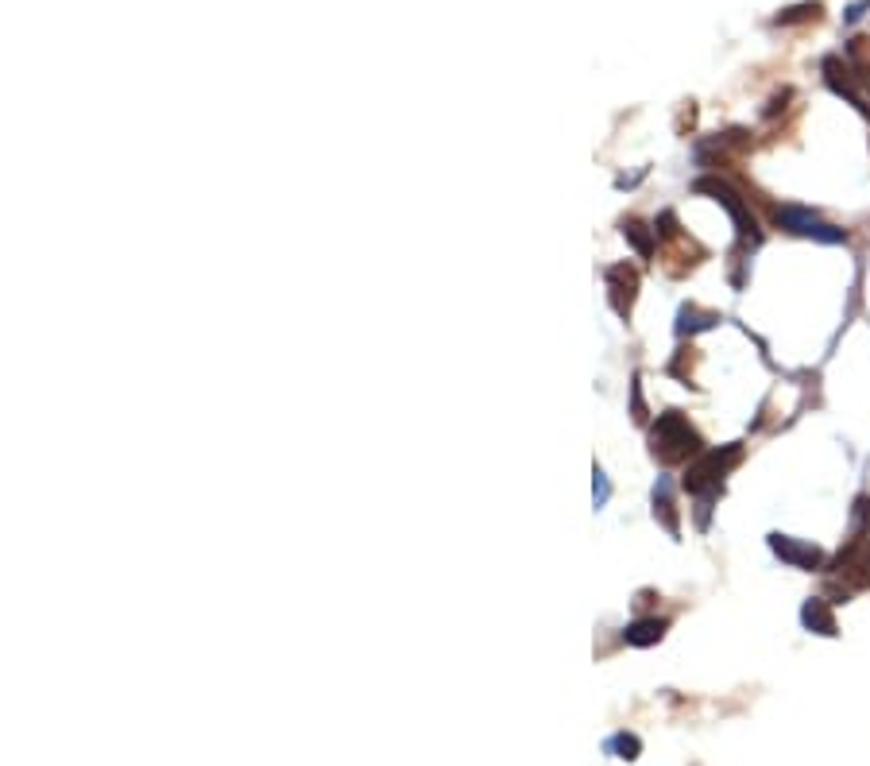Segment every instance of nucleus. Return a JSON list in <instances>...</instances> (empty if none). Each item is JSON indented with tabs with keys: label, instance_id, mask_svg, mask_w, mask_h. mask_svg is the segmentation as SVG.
Segmentation results:
<instances>
[{
	"label": "nucleus",
	"instance_id": "nucleus-5",
	"mask_svg": "<svg viewBox=\"0 0 870 766\" xmlns=\"http://www.w3.org/2000/svg\"><path fill=\"white\" fill-rule=\"evenodd\" d=\"M820 70H824V82L836 89L840 97H847V101H851V105H855V109H859V113L870 120V105H867V97L859 93V86H855L859 78H855L851 62H843L840 55H828V59L820 62Z\"/></svg>",
	"mask_w": 870,
	"mask_h": 766
},
{
	"label": "nucleus",
	"instance_id": "nucleus-4",
	"mask_svg": "<svg viewBox=\"0 0 870 766\" xmlns=\"http://www.w3.org/2000/svg\"><path fill=\"white\" fill-rule=\"evenodd\" d=\"M693 190H696V194H712V198H716V202H720V206L731 213V221H735V233H739V240H743V244H758V240H762L758 225H754L751 206H747V202H743V198H739V194L727 186L724 178H696Z\"/></svg>",
	"mask_w": 870,
	"mask_h": 766
},
{
	"label": "nucleus",
	"instance_id": "nucleus-17",
	"mask_svg": "<svg viewBox=\"0 0 870 766\" xmlns=\"http://www.w3.org/2000/svg\"><path fill=\"white\" fill-rule=\"evenodd\" d=\"M805 20H820V4H797V8H785L774 16V24H805Z\"/></svg>",
	"mask_w": 870,
	"mask_h": 766
},
{
	"label": "nucleus",
	"instance_id": "nucleus-12",
	"mask_svg": "<svg viewBox=\"0 0 870 766\" xmlns=\"http://www.w3.org/2000/svg\"><path fill=\"white\" fill-rule=\"evenodd\" d=\"M654 519L666 523V531L677 538V515H673V496H669V480L654 484Z\"/></svg>",
	"mask_w": 870,
	"mask_h": 766
},
{
	"label": "nucleus",
	"instance_id": "nucleus-19",
	"mask_svg": "<svg viewBox=\"0 0 870 766\" xmlns=\"http://www.w3.org/2000/svg\"><path fill=\"white\" fill-rule=\"evenodd\" d=\"M867 8H870L867 0H859V4H851V8H847V24H855V20H859V16L867 12Z\"/></svg>",
	"mask_w": 870,
	"mask_h": 766
},
{
	"label": "nucleus",
	"instance_id": "nucleus-9",
	"mask_svg": "<svg viewBox=\"0 0 870 766\" xmlns=\"http://www.w3.org/2000/svg\"><path fill=\"white\" fill-rule=\"evenodd\" d=\"M801 623L809 627V631H816V635H840L836 631V616H832V608L824 604V596H812V600H805V608H801Z\"/></svg>",
	"mask_w": 870,
	"mask_h": 766
},
{
	"label": "nucleus",
	"instance_id": "nucleus-13",
	"mask_svg": "<svg viewBox=\"0 0 870 766\" xmlns=\"http://www.w3.org/2000/svg\"><path fill=\"white\" fill-rule=\"evenodd\" d=\"M681 322H677V333L685 337V333H700V329H712V325L720 322L716 314H700L696 306H681V314H677Z\"/></svg>",
	"mask_w": 870,
	"mask_h": 766
},
{
	"label": "nucleus",
	"instance_id": "nucleus-3",
	"mask_svg": "<svg viewBox=\"0 0 870 766\" xmlns=\"http://www.w3.org/2000/svg\"><path fill=\"white\" fill-rule=\"evenodd\" d=\"M774 225L793 236H805V240H820V244H847L843 229L828 225L824 217H816L805 206H774Z\"/></svg>",
	"mask_w": 870,
	"mask_h": 766
},
{
	"label": "nucleus",
	"instance_id": "nucleus-16",
	"mask_svg": "<svg viewBox=\"0 0 870 766\" xmlns=\"http://www.w3.org/2000/svg\"><path fill=\"white\" fill-rule=\"evenodd\" d=\"M623 236L638 248V256H654V236L642 221H623Z\"/></svg>",
	"mask_w": 870,
	"mask_h": 766
},
{
	"label": "nucleus",
	"instance_id": "nucleus-6",
	"mask_svg": "<svg viewBox=\"0 0 870 766\" xmlns=\"http://www.w3.org/2000/svg\"><path fill=\"white\" fill-rule=\"evenodd\" d=\"M770 550H774L785 565H793V569H820V565H824V550H820V546L797 542V538H789V534H770Z\"/></svg>",
	"mask_w": 870,
	"mask_h": 766
},
{
	"label": "nucleus",
	"instance_id": "nucleus-11",
	"mask_svg": "<svg viewBox=\"0 0 870 766\" xmlns=\"http://www.w3.org/2000/svg\"><path fill=\"white\" fill-rule=\"evenodd\" d=\"M847 62H851V70H855L859 86L870 93V39H867V35H859V39H851V43H847Z\"/></svg>",
	"mask_w": 870,
	"mask_h": 766
},
{
	"label": "nucleus",
	"instance_id": "nucleus-1",
	"mask_svg": "<svg viewBox=\"0 0 870 766\" xmlns=\"http://www.w3.org/2000/svg\"><path fill=\"white\" fill-rule=\"evenodd\" d=\"M650 453L662 465H677V461H689L696 453H704V442H700V434H696L685 414L666 411L658 414V422L650 426Z\"/></svg>",
	"mask_w": 870,
	"mask_h": 766
},
{
	"label": "nucleus",
	"instance_id": "nucleus-18",
	"mask_svg": "<svg viewBox=\"0 0 870 766\" xmlns=\"http://www.w3.org/2000/svg\"><path fill=\"white\" fill-rule=\"evenodd\" d=\"M608 496H611V488H608V476H604V472L596 469V507H604V503H608Z\"/></svg>",
	"mask_w": 870,
	"mask_h": 766
},
{
	"label": "nucleus",
	"instance_id": "nucleus-15",
	"mask_svg": "<svg viewBox=\"0 0 870 766\" xmlns=\"http://www.w3.org/2000/svg\"><path fill=\"white\" fill-rule=\"evenodd\" d=\"M867 534H870V496H859L855 511H851V538L847 542H863Z\"/></svg>",
	"mask_w": 870,
	"mask_h": 766
},
{
	"label": "nucleus",
	"instance_id": "nucleus-2",
	"mask_svg": "<svg viewBox=\"0 0 870 766\" xmlns=\"http://www.w3.org/2000/svg\"><path fill=\"white\" fill-rule=\"evenodd\" d=\"M743 461V445L731 442V445H712V449H704V453H696L693 461H689V469H685V492H693V496H716L720 492V484H724V476L735 465Z\"/></svg>",
	"mask_w": 870,
	"mask_h": 766
},
{
	"label": "nucleus",
	"instance_id": "nucleus-7",
	"mask_svg": "<svg viewBox=\"0 0 870 766\" xmlns=\"http://www.w3.org/2000/svg\"><path fill=\"white\" fill-rule=\"evenodd\" d=\"M832 569H843L851 589H870V534L863 542H847V550H843Z\"/></svg>",
	"mask_w": 870,
	"mask_h": 766
},
{
	"label": "nucleus",
	"instance_id": "nucleus-8",
	"mask_svg": "<svg viewBox=\"0 0 870 766\" xmlns=\"http://www.w3.org/2000/svg\"><path fill=\"white\" fill-rule=\"evenodd\" d=\"M608 287H611V306H615V314H631V302H635V291H638V271L627 264H615L608 267Z\"/></svg>",
	"mask_w": 870,
	"mask_h": 766
},
{
	"label": "nucleus",
	"instance_id": "nucleus-14",
	"mask_svg": "<svg viewBox=\"0 0 870 766\" xmlns=\"http://www.w3.org/2000/svg\"><path fill=\"white\" fill-rule=\"evenodd\" d=\"M604 747H608V755H615V759H627V763H635L638 755H642V739L631 736V732H619V736H611Z\"/></svg>",
	"mask_w": 870,
	"mask_h": 766
},
{
	"label": "nucleus",
	"instance_id": "nucleus-10",
	"mask_svg": "<svg viewBox=\"0 0 870 766\" xmlns=\"http://www.w3.org/2000/svg\"><path fill=\"white\" fill-rule=\"evenodd\" d=\"M666 619L658 616H646V619H635V623H627V631H623V639L631 643V647H654V643H662V635H666Z\"/></svg>",
	"mask_w": 870,
	"mask_h": 766
}]
</instances>
